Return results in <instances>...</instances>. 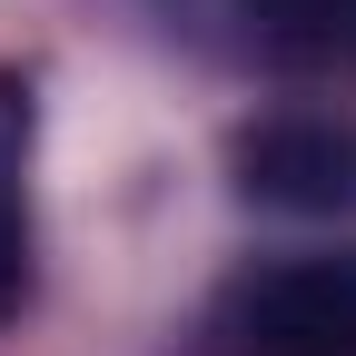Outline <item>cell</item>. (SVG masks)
Instances as JSON below:
<instances>
[{
    "instance_id": "cell-1",
    "label": "cell",
    "mask_w": 356,
    "mask_h": 356,
    "mask_svg": "<svg viewBox=\"0 0 356 356\" xmlns=\"http://www.w3.org/2000/svg\"><path fill=\"white\" fill-rule=\"evenodd\" d=\"M238 346L248 356H356V248L267 267L238 297Z\"/></svg>"
},
{
    "instance_id": "cell-2",
    "label": "cell",
    "mask_w": 356,
    "mask_h": 356,
    "mask_svg": "<svg viewBox=\"0 0 356 356\" xmlns=\"http://www.w3.org/2000/svg\"><path fill=\"white\" fill-rule=\"evenodd\" d=\"M238 178L267 208L337 218V208H356V129H337V119H267V129L238 139Z\"/></svg>"
},
{
    "instance_id": "cell-3",
    "label": "cell",
    "mask_w": 356,
    "mask_h": 356,
    "mask_svg": "<svg viewBox=\"0 0 356 356\" xmlns=\"http://www.w3.org/2000/svg\"><path fill=\"white\" fill-rule=\"evenodd\" d=\"M20 159H30V89L0 79V307L20 297V267H30V238H20Z\"/></svg>"
},
{
    "instance_id": "cell-4",
    "label": "cell",
    "mask_w": 356,
    "mask_h": 356,
    "mask_svg": "<svg viewBox=\"0 0 356 356\" xmlns=\"http://www.w3.org/2000/svg\"><path fill=\"white\" fill-rule=\"evenodd\" d=\"M257 30L307 60H356V0H248Z\"/></svg>"
}]
</instances>
